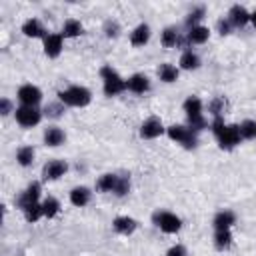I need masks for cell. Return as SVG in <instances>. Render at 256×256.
Wrapping results in <instances>:
<instances>
[{"label": "cell", "mask_w": 256, "mask_h": 256, "mask_svg": "<svg viewBox=\"0 0 256 256\" xmlns=\"http://www.w3.org/2000/svg\"><path fill=\"white\" fill-rule=\"evenodd\" d=\"M56 96L64 106H72V108H84L92 102V92L80 84H72L64 90H58Z\"/></svg>", "instance_id": "cell-1"}, {"label": "cell", "mask_w": 256, "mask_h": 256, "mask_svg": "<svg viewBox=\"0 0 256 256\" xmlns=\"http://www.w3.org/2000/svg\"><path fill=\"white\" fill-rule=\"evenodd\" d=\"M100 78H102V92L104 96L112 98V96H118L126 90V78H122L112 66L104 64L100 68Z\"/></svg>", "instance_id": "cell-2"}, {"label": "cell", "mask_w": 256, "mask_h": 256, "mask_svg": "<svg viewBox=\"0 0 256 256\" xmlns=\"http://www.w3.org/2000/svg\"><path fill=\"white\" fill-rule=\"evenodd\" d=\"M152 224L160 228L164 234H176L182 230V218L168 210H156L152 212Z\"/></svg>", "instance_id": "cell-3"}, {"label": "cell", "mask_w": 256, "mask_h": 256, "mask_svg": "<svg viewBox=\"0 0 256 256\" xmlns=\"http://www.w3.org/2000/svg\"><path fill=\"white\" fill-rule=\"evenodd\" d=\"M166 136H168L172 142H176V144H180V146H184V148H188V150H192V148L198 146V136H196V132H192L188 126H182V124H172V126H168V128H166Z\"/></svg>", "instance_id": "cell-4"}, {"label": "cell", "mask_w": 256, "mask_h": 256, "mask_svg": "<svg viewBox=\"0 0 256 256\" xmlns=\"http://www.w3.org/2000/svg\"><path fill=\"white\" fill-rule=\"evenodd\" d=\"M42 116H44V112H42L38 106H22V104H20V106L14 110V118H16V122H18L22 128H32V126L40 124Z\"/></svg>", "instance_id": "cell-5"}, {"label": "cell", "mask_w": 256, "mask_h": 256, "mask_svg": "<svg viewBox=\"0 0 256 256\" xmlns=\"http://www.w3.org/2000/svg\"><path fill=\"white\" fill-rule=\"evenodd\" d=\"M40 194H42V184H40L38 180H34V182H30V184L24 188V192H20V196L16 198V206L24 212V210L30 208L32 204H38V202H40Z\"/></svg>", "instance_id": "cell-6"}, {"label": "cell", "mask_w": 256, "mask_h": 256, "mask_svg": "<svg viewBox=\"0 0 256 256\" xmlns=\"http://www.w3.org/2000/svg\"><path fill=\"white\" fill-rule=\"evenodd\" d=\"M216 140H218V144H220L222 150H232V148H236V146L240 144V140H242V136H240V126H238V124H226V126L222 128V132L216 136Z\"/></svg>", "instance_id": "cell-7"}, {"label": "cell", "mask_w": 256, "mask_h": 256, "mask_svg": "<svg viewBox=\"0 0 256 256\" xmlns=\"http://www.w3.org/2000/svg\"><path fill=\"white\" fill-rule=\"evenodd\" d=\"M166 132V126L162 124V120L158 116H150L140 124V138L144 140H154L158 136H162Z\"/></svg>", "instance_id": "cell-8"}, {"label": "cell", "mask_w": 256, "mask_h": 256, "mask_svg": "<svg viewBox=\"0 0 256 256\" xmlns=\"http://www.w3.org/2000/svg\"><path fill=\"white\" fill-rule=\"evenodd\" d=\"M16 98L20 100L22 106H38L42 100V90L34 84H22L16 92Z\"/></svg>", "instance_id": "cell-9"}, {"label": "cell", "mask_w": 256, "mask_h": 256, "mask_svg": "<svg viewBox=\"0 0 256 256\" xmlns=\"http://www.w3.org/2000/svg\"><path fill=\"white\" fill-rule=\"evenodd\" d=\"M66 172H68V162H66V160H60V158L48 160V162L42 166V178H44L46 182H48V180H58V178H62Z\"/></svg>", "instance_id": "cell-10"}, {"label": "cell", "mask_w": 256, "mask_h": 256, "mask_svg": "<svg viewBox=\"0 0 256 256\" xmlns=\"http://www.w3.org/2000/svg\"><path fill=\"white\" fill-rule=\"evenodd\" d=\"M42 42H44V54L48 58H58L64 50V36L60 32H48V36Z\"/></svg>", "instance_id": "cell-11"}, {"label": "cell", "mask_w": 256, "mask_h": 256, "mask_svg": "<svg viewBox=\"0 0 256 256\" xmlns=\"http://www.w3.org/2000/svg\"><path fill=\"white\" fill-rule=\"evenodd\" d=\"M226 18H228V22L232 24V28H244V26L250 22V12H248L244 6L234 4V6H230Z\"/></svg>", "instance_id": "cell-12"}, {"label": "cell", "mask_w": 256, "mask_h": 256, "mask_svg": "<svg viewBox=\"0 0 256 256\" xmlns=\"http://www.w3.org/2000/svg\"><path fill=\"white\" fill-rule=\"evenodd\" d=\"M126 90H130L134 94H144V92L150 90V78L146 74L136 72V74L126 78Z\"/></svg>", "instance_id": "cell-13"}, {"label": "cell", "mask_w": 256, "mask_h": 256, "mask_svg": "<svg viewBox=\"0 0 256 256\" xmlns=\"http://www.w3.org/2000/svg\"><path fill=\"white\" fill-rule=\"evenodd\" d=\"M112 228H114V232H118V234H122V236H130V234L136 232L138 220L132 218V216H116V218L112 220Z\"/></svg>", "instance_id": "cell-14"}, {"label": "cell", "mask_w": 256, "mask_h": 256, "mask_svg": "<svg viewBox=\"0 0 256 256\" xmlns=\"http://www.w3.org/2000/svg\"><path fill=\"white\" fill-rule=\"evenodd\" d=\"M22 34L28 36V38H42V40L48 36L44 24H42L38 18H28V20L22 24Z\"/></svg>", "instance_id": "cell-15"}, {"label": "cell", "mask_w": 256, "mask_h": 256, "mask_svg": "<svg viewBox=\"0 0 256 256\" xmlns=\"http://www.w3.org/2000/svg\"><path fill=\"white\" fill-rule=\"evenodd\" d=\"M234 224H236V214L232 210H220L212 218L214 230H232Z\"/></svg>", "instance_id": "cell-16"}, {"label": "cell", "mask_w": 256, "mask_h": 256, "mask_svg": "<svg viewBox=\"0 0 256 256\" xmlns=\"http://www.w3.org/2000/svg\"><path fill=\"white\" fill-rule=\"evenodd\" d=\"M92 198V190L88 186H74L70 190V204L76 208H84Z\"/></svg>", "instance_id": "cell-17"}, {"label": "cell", "mask_w": 256, "mask_h": 256, "mask_svg": "<svg viewBox=\"0 0 256 256\" xmlns=\"http://www.w3.org/2000/svg\"><path fill=\"white\" fill-rule=\"evenodd\" d=\"M150 26L146 24V22H142V24H138L132 32H130V44L134 46V48H140V46H144V44H148V40H150Z\"/></svg>", "instance_id": "cell-18"}, {"label": "cell", "mask_w": 256, "mask_h": 256, "mask_svg": "<svg viewBox=\"0 0 256 256\" xmlns=\"http://www.w3.org/2000/svg\"><path fill=\"white\" fill-rule=\"evenodd\" d=\"M42 138H44V144L50 146V148H56V146H60V144L66 142V134H64V130L60 126H48L44 130V136Z\"/></svg>", "instance_id": "cell-19"}, {"label": "cell", "mask_w": 256, "mask_h": 256, "mask_svg": "<svg viewBox=\"0 0 256 256\" xmlns=\"http://www.w3.org/2000/svg\"><path fill=\"white\" fill-rule=\"evenodd\" d=\"M208 38H210V28L204 26V24H200V26H194V28L188 30L186 44L188 46L190 44H204V42H208Z\"/></svg>", "instance_id": "cell-20"}, {"label": "cell", "mask_w": 256, "mask_h": 256, "mask_svg": "<svg viewBox=\"0 0 256 256\" xmlns=\"http://www.w3.org/2000/svg\"><path fill=\"white\" fill-rule=\"evenodd\" d=\"M156 74H158V78H160L164 84H172V82L178 80V76H180V68L174 66V64H170V62H164V64L158 66Z\"/></svg>", "instance_id": "cell-21"}, {"label": "cell", "mask_w": 256, "mask_h": 256, "mask_svg": "<svg viewBox=\"0 0 256 256\" xmlns=\"http://www.w3.org/2000/svg\"><path fill=\"white\" fill-rule=\"evenodd\" d=\"M182 110L186 112V118H196V116H204V104L198 96H188L182 104Z\"/></svg>", "instance_id": "cell-22"}, {"label": "cell", "mask_w": 256, "mask_h": 256, "mask_svg": "<svg viewBox=\"0 0 256 256\" xmlns=\"http://www.w3.org/2000/svg\"><path fill=\"white\" fill-rule=\"evenodd\" d=\"M178 68L182 70H198L200 68V56L192 50H184L178 60Z\"/></svg>", "instance_id": "cell-23"}, {"label": "cell", "mask_w": 256, "mask_h": 256, "mask_svg": "<svg viewBox=\"0 0 256 256\" xmlns=\"http://www.w3.org/2000/svg\"><path fill=\"white\" fill-rule=\"evenodd\" d=\"M64 38H76V36H82L84 34V26L80 20L76 18H68L64 24H62V32H60Z\"/></svg>", "instance_id": "cell-24"}, {"label": "cell", "mask_w": 256, "mask_h": 256, "mask_svg": "<svg viewBox=\"0 0 256 256\" xmlns=\"http://www.w3.org/2000/svg\"><path fill=\"white\" fill-rule=\"evenodd\" d=\"M118 176H120V174H112V172L102 174V176L96 180V190H98V192H114V188H116V184H118Z\"/></svg>", "instance_id": "cell-25"}, {"label": "cell", "mask_w": 256, "mask_h": 256, "mask_svg": "<svg viewBox=\"0 0 256 256\" xmlns=\"http://www.w3.org/2000/svg\"><path fill=\"white\" fill-rule=\"evenodd\" d=\"M34 156H36V150H34L32 146H20V148L16 150V162H18L22 168L32 166Z\"/></svg>", "instance_id": "cell-26"}, {"label": "cell", "mask_w": 256, "mask_h": 256, "mask_svg": "<svg viewBox=\"0 0 256 256\" xmlns=\"http://www.w3.org/2000/svg\"><path fill=\"white\" fill-rule=\"evenodd\" d=\"M180 44V34H178V30L174 28V26H166L164 30H162V46L164 48H174V46H178Z\"/></svg>", "instance_id": "cell-27"}, {"label": "cell", "mask_w": 256, "mask_h": 256, "mask_svg": "<svg viewBox=\"0 0 256 256\" xmlns=\"http://www.w3.org/2000/svg\"><path fill=\"white\" fill-rule=\"evenodd\" d=\"M214 246H216V250H228L232 246V232L230 230H214Z\"/></svg>", "instance_id": "cell-28"}, {"label": "cell", "mask_w": 256, "mask_h": 256, "mask_svg": "<svg viewBox=\"0 0 256 256\" xmlns=\"http://www.w3.org/2000/svg\"><path fill=\"white\" fill-rule=\"evenodd\" d=\"M60 202L54 198V196H48L42 200V212H44V218H54L58 212H60Z\"/></svg>", "instance_id": "cell-29"}, {"label": "cell", "mask_w": 256, "mask_h": 256, "mask_svg": "<svg viewBox=\"0 0 256 256\" xmlns=\"http://www.w3.org/2000/svg\"><path fill=\"white\" fill-rule=\"evenodd\" d=\"M238 126H240V136H242V140H254V138H256V120L246 118V120H242Z\"/></svg>", "instance_id": "cell-30"}, {"label": "cell", "mask_w": 256, "mask_h": 256, "mask_svg": "<svg viewBox=\"0 0 256 256\" xmlns=\"http://www.w3.org/2000/svg\"><path fill=\"white\" fill-rule=\"evenodd\" d=\"M204 14H206V8L204 6H196L194 10H190L188 12V16H186V26H188V30L190 28H194V26H200V20L204 18Z\"/></svg>", "instance_id": "cell-31"}, {"label": "cell", "mask_w": 256, "mask_h": 256, "mask_svg": "<svg viewBox=\"0 0 256 256\" xmlns=\"http://www.w3.org/2000/svg\"><path fill=\"white\" fill-rule=\"evenodd\" d=\"M64 104L60 102V100H56V102H48L46 106H44V116H48V118H60L62 114H64Z\"/></svg>", "instance_id": "cell-32"}, {"label": "cell", "mask_w": 256, "mask_h": 256, "mask_svg": "<svg viewBox=\"0 0 256 256\" xmlns=\"http://www.w3.org/2000/svg\"><path fill=\"white\" fill-rule=\"evenodd\" d=\"M24 218L28 220V222H38L40 218H44V212H42V202H38V204H32L30 208H26L24 210Z\"/></svg>", "instance_id": "cell-33"}, {"label": "cell", "mask_w": 256, "mask_h": 256, "mask_svg": "<svg viewBox=\"0 0 256 256\" xmlns=\"http://www.w3.org/2000/svg\"><path fill=\"white\" fill-rule=\"evenodd\" d=\"M130 192V176L128 174H120L118 176V184H116V188H114V194L118 196V198H122V196H126Z\"/></svg>", "instance_id": "cell-34"}, {"label": "cell", "mask_w": 256, "mask_h": 256, "mask_svg": "<svg viewBox=\"0 0 256 256\" xmlns=\"http://www.w3.org/2000/svg\"><path fill=\"white\" fill-rule=\"evenodd\" d=\"M208 112H210L212 116H222V112H224V100H222L220 96L212 98V100L208 102Z\"/></svg>", "instance_id": "cell-35"}, {"label": "cell", "mask_w": 256, "mask_h": 256, "mask_svg": "<svg viewBox=\"0 0 256 256\" xmlns=\"http://www.w3.org/2000/svg\"><path fill=\"white\" fill-rule=\"evenodd\" d=\"M104 34H106L108 38H116V36L120 34V24H118L116 20H106V24H104Z\"/></svg>", "instance_id": "cell-36"}, {"label": "cell", "mask_w": 256, "mask_h": 256, "mask_svg": "<svg viewBox=\"0 0 256 256\" xmlns=\"http://www.w3.org/2000/svg\"><path fill=\"white\" fill-rule=\"evenodd\" d=\"M216 28H218L220 36H228V34H230V30H232V24L228 22V18H220V20L216 22Z\"/></svg>", "instance_id": "cell-37"}, {"label": "cell", "mask_w": 256, "mask_h": 256, "mask_svg": "<svg viewBox=\"0 0 256 256\" xmlns=\"http://www.w3.org/2000/svg\"><path fill=\"white\" fill-rule=\"evenodd\" d=\"M166 256H188V252H186V246L184 244H174V246L168 248Z\"/></svg>", "instance_id": "cell-38"}, {"label": "cell", "mask_w": 256, "mask_h": 256, "mask_svg": "<svg viewBox=\"0 0 256 256\" xmlns=\"http://www.w3.org/2000/svg\"><path fill=\"white\" fill-rule=\"evenodd\" d=\"M0 112H2V116H8L10 112H14V110H12V102H10L8 98H2V100H0Z\"/></svg>", "instance_id": "cell-39"}, {"label": "cell", "mask_w": 256, "mask_h": 256, "mask_svg": "<svg viewBox=\"0 0 256 256\" xmlns=\"http://www.w3.org/2000/svg\"><path fill=\"white\" fill-rule=\"evenodd\" d=\"M250 24L254 26V30H256V10L254 12H250Z\"/></svg>", "instance_id": "cell-40"}]
</instances>
